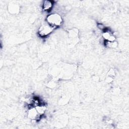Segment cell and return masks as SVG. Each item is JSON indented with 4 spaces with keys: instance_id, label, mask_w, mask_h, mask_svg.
Segmentation results:
<instances>
[{
    "instance_id": "cell-1",
    "label": "cell",
    "mask_w": 129,
    "mask_h": 129,
    "mask_svg": "<svg viewBox=\"0 0 129 129\" xmlns=\"http://www.w3.org/2000/svg\"><path fill=\"white\" fill-rule=\"evenodd\" d=\"M46 21L49 25L55 28L61 25L62 19L58 14H52L47 16Z\"/></svg>"
},
{
    "instance_id": "cell-2",
    "label": "cell",
    "mask_w": 129,
    "mask_h": 129,
    "mask_svg": "<svg viewBox=\"0 0 129 129\" xmlns=\"http://www.w3.org/2000/svg\"><path fill=\"white\" fill-rule=\"evenodd\" d=\"M55 28L49 25L47 23L45 24H42L39 29L38 34L42 37H46L49 35L54 30Z\"/></svg>"
},
{
    "instance_id": "cell-3",
    "label": "cell",
    "mask_w": 129,
    "mask_h": 129,
    "mask_svg": "<svg viewBox=\"0 0 129 129\" xmlns=\"http://www.w3.org/2000/svg\"><path fill=\"white\" fill-rule=\"evenodd\" d=\"M41 115H40L37 111L35 107L31 106V108H29L28 111V116L29 118L32 119L38 120L40 119V117Z\"/></svg>"
},
{
    "instance_id": "cell-4",
    "label": "cell",
    "mask_w": 129,
    "mask_h": 129,
    "mask_svg": "<svg viewBox=\"0 0 129 129\" xmlns=\"http://www.w3.org/2000/svg\"><path fill=\"white\" fill-rule=\"evenodd\" d=\"M102 36L104 39L107 41L113 42L115 40V37L108 29H105L104 30V32L102 34Z\"/></svg>"
},
{
    "instance_id": "cell-5",
    "label": "cell",
    "mask_w": 129,
    "mask_h": 129,
    "mask_svg": "<svg viewBox=\"0 0 129 129\" xmlns=\"http://www.w3.org/2000/svg\"><path fill=\"white\" fill-rule=\"evenodd\" d=\"M53 2L50 1H45L43 2L42 8L44 11L49 12L52 8Z\"/></svg>"
},
{
    "instance_id": "cell-6",
    "label": "cell",
    "mask_w": 129,
    "mask_h": 129,
    "mask_svg": "<svg viewBox=\"0 0 129 129\" xmlns=\"http://www.w3.org/2000/svg\"><path fill=\"white\" fill-rule=\"evenodd\" d=\"M35 107L37 111L38 112V113L41 115H43L44 113V112H45L46 109V108L45 105H44L43 104H41L38 106H36Z\"/></svg>"
},
{
    "instance_id": "cell-7",
    "label": "cell",
    "mask_w": 129,
    "mask_h": 129,
    "mask_svg": "<svg viewBox=\"0 0 129 129\" xmlns=\"http://www.w3.org/2000/svg\"><path fill=\"white\" fill-rule=\"evenodd\" d=\"M106 45L108 47H115L117 46V42H116L115 41H113V42H110V41H106Z\"/></svg>"
}]
</instances>
